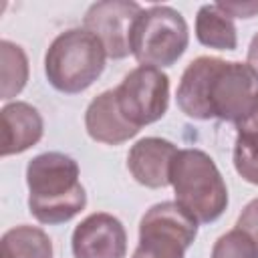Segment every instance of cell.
<instances>
[{
	"label": "cell",
	"instance_id": "obj_21",
	"mask_svg": "<svg viewBox=\"0 0 258 258\" xmlns=\"http://www.w3.org/2000/svg\"><path fill=\"white\" fill-rule=\"evenodd\" d=\"M258 77V34L252 38L250 46H248V62H246Z\"/></svg>",
	"mask_w": 258,
	"mask_h": 258
},
{
	"label": "cell",
	"instance_id": "obj_16",
	"mask_svg": "<svg viewBox=\"0 0 258 258\" xmlns=\"http://www.w3.org/2000/svg\"><path fill=\"white\" fill-rule=\"evenodd\" d=\"M28 81V58L24 50L10 42H0V99L16 97Z\"/></svg>",
	"mask_w": 258,
	"mask_h": 258
},
{
	"label": "cell",
	"instance_id": "obj_3",
	"mask_svg": "<svg viewBox=\"0 0 258 258\" xmlns=\"http://www.w3.org/2000/svg\"><path fill=\"white\" fill-rule=\"evenodd\" d=\"M107 52L103 44L85 28L60 32L44 54L48 83L67 95L89 89L105 69Z\"/></svg>",
	"mask_w": 258,
	"mask_h": 258
},
{
	"label": "cell",
	"instance_id": "obj_12",
	"mask_svg": "<svg viewBox=\"0 0 258 258\" xmlns=\"http://www.w3.org/2000/svg\"><path fill=\"white\" fill-rule=\"evenodd\" d=\"M85 127L95 141L107 145H119L139 133V129L121 115L115 91H105L89 103L85 113Z\"/></svg>",
	"mask_w": 258,
	"mask_h": 258
},
{
	"label": "cell",
	"instance_id": "obj_15",
	"mask_svg": "<svg viewBox=\"0 0 258 258\" xmlns=\"http://www.w3.org/2000/svg\"><path fill=\"white\" fill-rule=\"evenodd\" d=\"M0 258H52V242L40 228L16 226L2 236Z\"/></svg>",
	"mask_w": 258,
	"mask_h": 258
},
{
	"label": "cell",
	"instance_id": "obj_4",
	"mask_svg": "<svg viewBox=\"0 0 258 258\" xmlns=\"http://www.w3.org/2000/svg\"><path fill=\"white\" fill-rule=\"evenodd\" d=\"M189 32L183 16L171 6L141 10L131 36V54L145 67H171L187 48Z\"/></svg>",
	"mask_w": 258,
	"mask_h": 258
},
{
	"label": "cell",
	"instance_id": "obj_1",
	"mask_svg": "<svg viewBox=\"0 0 258 258\" xmlns=\"http://www.w3.org/2000/svg\"><path fill=\"white\" fill-rule=\"evenodd\" d=\"M26 183L30 214L40 224L56 226L69 222L87 204L77 161L58 151L40 153L30 159Z\"/></svg>",
	"mask_w": 258,
	"mask_h": 258
},
{
	"label": "cell",
	"instance_id": "obj_2",
	"mask_svg": "<svg viewBox=\"0 0 258 258\" xmlns=\"http://www.w3.org/2000/svg\"><path fill=\"white\" fill-rule=\"evenodd\" d=\"M169 183L175 202L202 224L218 220L228 206V189L212 157L200 149H179L171 163Z\"/></svg>",
	"mask_w": 258,
	"mask_h": 258
},
{
	"label": "cell",
	"instance_id": "obj_10",
	"mask_svg": "<svg viewBox=\"0 0 258 258\" xmlns=\"http://www.w3.org/2000/svg\"><path fill=\"white\" fill-rule=\"evenodd\" d=\"M177 147L159 137H145L137 141L129 155L127 167L131 175L145 187H165L169 185V173Z\"/></svg>",
	"mask_w": 258,
	"mask_h": 258
},
{
	"label": "cell",
	"instance_id": "obj_6",
	"mask_svg": "<svg viewBox=\"0 0 258 258\" xmlns=\"http://www.w3.org/2000/svg\"><path fill=\"white\" fill-rule=\"evenodd\" d=\"M212 117L240 125L250 123L258 115V77L242 62H226L220 58L210 83Z\"/></svg>",
	"mask_w": 258,
	"mask_h": 258
},
{
	"label": "cell",
	"instance_id": "obj_7",
	"mask_svg": "<svg viewBox=\"0 0 258 258\" xmlns=\"http://www.w3.org/2000/svg\"><path fill=\"white\" fill-rule=\"evenodd\" d=\"M113 91L121 115L137 129L159 121L167 111L169 79L161 69L139 64Z\"/></svg>",
	"mask_w": 258,
	"mask_h": 258
},
{
	"label": "cell",
	"instance_id": "obj_18",
	"mask_svg": "<svg viewBox=\"0 0 258 258\" xmlns=\"http://www.w3.org/2000/svg\"><path fill=\"white\" fill-rule=\"evenodd\" d=\"M212 258H258V248L242 230L234 228L218 238Z\"/></svg>",
	"mask_w": 258,
	"mask_h": 258
},
{
	"label": "cell",
	"instance_id": "obj_19",
	"mask_svg": "<svg viewBox=\"0 0 258 258\" xmlns=\"http://www.w3.org/2000/svg\"><path fill=\"white\" fill-rule=\"evenodd\" d=\"M236 228L242 230L258 248V198L252 200L244 210L242 214L238 216V222H236Z\"/></svg>",
	"mask_w": 258,
	"mask_h": 258
},
{
	"label": "cell",
	"instance_id": "obj_5",
	"mask_svg": "<svg viewBox=\"0 0 258 258\" xmlns=\"http://www.w3.org/2000/svg\"><path fill=\"white\" fill-rule=\"evenodd\" d=\"M196 234L198 222L177 202L155 204L139 222L133 258H183Z\"/></svg>",
	"mask_w": 258,
	"mask_h": 258
},
{
	"label": "cell",
	"instance_id": "obj_11",
	"mask_svg": "<svg viewBox=\"0 0 258 258\" xmlns=\"http://www.w3.org/2000/svg\"><path fill=\"white\" fill-rule=\"evenodd\" d=\"M218 62L220 58L216 56H200L183 71L177 87V105L187 117L200 121L214 119L210 111V83Z\"/></svg>",
	"mask_w": 258,
	"mask_h": 258
},
{
	"label": "cell",
	"instance_id": "obj_20",
	"mask_svg": "<svg viewBox=\"0 0 258 258\" xmlns=\"http://www.w3.org/2000/svg\"><path fill=\"white\" fill-rule=\"evenodd\" d=\"M216 6L230 18H252L258 14V2H218Z\"/></svg>",
	"mask_w": 258,
	"mask_h": 258
},
{
	"label": "cell",
	"instance_id": "obj_17",
	"mask_svg": "<svg viewBox=\"0 0 258 258\" xmlns=\"http://www.w3.org/2000/svg\"><path fill=\"white\" fill-rule=\"evenodd\" d=\"M234 165L248 183L258 185V129L246 125L238 127L234 143Z\"/></svg>",
	"mask_w": 258,
	"mask_h": 258
},
{
	"label": "cell",
	"instance_id": "obj_8",
	"mask_svg": "<svg viewBox=\"0 0 258 258\" xmlns=\"http://www.w3.org/2000/svg\"><path fill=\"white\" fill-rule=\"evenodd\" d=\"M141 6L129 0L95 2L85 14V30H89L111 58L131 54L133 26L141 14Z\"/></svg>",
	"mask_w": 258,
	"mask_h": 258
},
{
	"label": "cell",
	"instance_id": "obj_9",
	"mask_svg": "<svg viewBox=\"0 0 258 258\" xmlns=\"http://www.w3.org/2000/svg\"><path fill=\"white\" fill-rule=\"evenodd\" d=\"M75 258H125L127 234L123 224L105 212L91 214L73 232Z\"/></svg>",
	"mask_w": 258,
	"mask_h": 258
},
{
	"label": "cell",
	"instance_id": "obj_14",
	"mask_svg": "<svg viewBox=\"0 0 258 258\" xmlns=\"http://www.w3.org/2000/svg\"><path fill=\"white\" fill-rule=\"evenodd\" d=\"M196 36L204 46L218 50H234L238 44L236 26L228 14L216 4H204L196 16Z\"/></svg>",
	"mask_w": 258,
	"mask_h": 258
},
{
	"label": "cell",
	"instance_id": "obj_13",
	"mask_svg": "<svg viewBox=\"0 0 258 258\" xmlns=\"http://www.w3.org/2000/svg\"><path fill=\"white\" fill-rule=\"evenodd\" d=\"M2 121V155L22 153L42 137L40 113L22 101L8 103L0 111Z\"/></svg>",
	"mask_w": 258,
	"mask_h": 258
},
{
	"label": "cell",
	"instance_id": "obj_22",
	"mask_svg": "<svg viewBox=\"0 0 258 258\" xmlns=\"http://www.w3.org/2000/svg\"><path fill=\"white\" fill-rule=\"evenodd\" d=\"M240 127H242V125H240ZM246 127H252V129H258V115H256V117H254V119H252L250 123H246Z\"/></svg>",
	"mask_w": 258,
	"mask_h": 258
}]
</instances>
